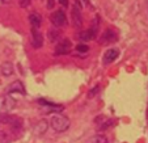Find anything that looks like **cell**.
Instances as JSON below:
<instances>
[{"instance_id": "obj_13", "label": "cell", "mask_w": 148, "mask_h": 143, "mask_svg": "<svg viewBox=\"0 0 148 143\" xmlns=\"http://www.w3.org/2000/svg\"><path fill=\"white\" fill-rule=\"evenodd\" d=\"M96 124L98 125V129L100 130H105V129H109V127L114 126L115 121L112 120V118H105L103 117V121H100L98 118H96Z\"/></svg>"}, {"instance_id": "obj_6", "label": "cell", "mask_w": 148, "mask_h": 143, "mask_svg": "<svg viewBox=\"0 0 148 143\" xmlns=\"http://www.w3.org/2000/svg\"><path fill=\"white\" fill-rule=\"evenodd\" d=\"M7 95H12V93H20V95H25V87H24V84L21 83L20 80H14L13 83H11V84L7 87L5 89Z\"/></svg>"}, {"instance_id": "obj_15", "label": "cell", "mask_w": 148, "mask_h": 143, "mask_svg": "<svg viewBox=\"0 0 148 143\" xmlns=\"http://www.w3.org/2000/svg\"><path fill=\"white\" fill-rule=\"evenodd\" d=\"M29 21H30L32 24V28H37L38 29L39 26H41V23H42V17L39 16L38 13H30L29 14Z\"/></svg>"}, {"instance_id": "obj_11", "label": "cell", "mask_w": 148, "mask_h": 143, "mask_svg": "<svg viewBox=\"0 0 148 143\" xmlns=\"http://www.w3.org/2000/svg\"><path fill=\"white\" fill-rule=\"evenodd\" d=\"M72 20L76 28L83 26V17H81V12H80V4H76L72 8Z\"/></svg>"}, {"instance_id": "obj_9", "label": "cell", "mask_w": 148, "mask_h": 143, "mask_svg": "<svg viewBox=\"0 0 148 143\" xmlns=\"http://www.w3.org/2000/svg\"><path fill=\"white\" fill-rule=\"evenodd\" d=\"M71 42L70 39H63L56 45L55 47V54L56 55H64V54H68L71 51Z\"/></svg>"}, {"instance_id": "obj_23", "label": "cell", "mask_w": 148, "mask_h": 143, "mask_svg": "<svg viewBox=\"0 0 148 143\" xmlns=\"http://www.w3.org/2000/svg\"><path fill=\"white\" fill-rule=\"evenodd\" d=\"M147 4H148V0H147Z\"/></svg>"}, {"instance_id": "obj_3", "label": "cell", "mask_w": 148, "mask_h": 143, "mask_svg": "<svg viewBox=\"0 0 148 143\" xmlns=\"http://www.w3.org/2000/svg\"><path fill=\"white\" fill-rule=\"evenodd\" d=\"M51 23L55 25V28H63V26H67L68 21H67V16H66L64 11L63 9H58L55 11L50 17Z\"/></svg>"}, {"instance_id": "obj_8", "label": "cell", "mask_w": 148, "mask_h": 143, "mask_svg": "<svg viewBox=\"0 0 148 143\" xmlns=\"http://www.w3.org/2000/svg\"><path fill=\"white\" fill-rule=\"evenodd\" d=\"M32 45L34 49H41L43 45V36L37 28H32Z\"/></svg>"}, {"instance_id": "obj_20", "label": "cell", "mask_w": 148, "mask_h": 143, "mask_svg": "<svg viewBox=\"0 0 148 143\" xmlns=\"http://www.w3.org/2000/svg\"><path fill=\"white\" fill-rule=\"evenodd\" d=\"M30 6V0H20V7L26 8V7Z\"/></svg>"}, {"instance_id": "obj_17", "label": "cell", "mask_w": 148, "mask_h": 143, "mask_svg": "<svg viewBox=\"0 0 148 143\" xmlns=\"http://www.w3.org/2000/svg\"><path fill=\"white\" fill-rule=\"evenodd\" d=\"M49 37H50V41H51V42H54V41H56V39H58L59 32L56 30V29L54 30V28L50 29V30H49Z\"/></svg>"}, {"instance_id": "obj_2", "label": "cell", "mask_w": 148, "mask_h": 143, "mask_svg": "<svg viewBox=\"0 0 148 143\" xmlns=\"http://www.w3.org/2000/svg\"><path fill=\"white\" fill-rule=\"evenodd\" d=\"M98 25H100V17L96 16V19L93 20L92 25H90V28H89V29H87V30L80 32L79 37H80L81 41H92V39H95V37L97 36Z\"/></svg>"}, {"instance_id": "obj_5", "label": "cell", "mask_w": 148, "mask_h": 143, "mask_svg": "<svg viewBox=\"0 0 148 143\" xmlns=\"http://www.w3.org/2000/svg\"><path fill=\"white\" fill-rule=\"evenodd\" d=\"M38 104L43 107V112L45 113H60L63 112V105H58V104H53L50 101H46L43 98H39Z\"/></svg>"}, {"instance_id": "obj_21", "label": "cell", "mask_w": 148, "mask_h": 143, "mask_svg": "<svg viewBox=\"0 0 148 143\" xmlns=\"http://www.w3.org/2000/svg\"><path fill=\"white\" fill-rule=\"evenodd\" d=\"M59 3H60V6L64 7V8L68 7V0H59Z\"/></svg>"}, {"instance_id": "obj_4", "label": "cell", "mask_w": 148, "mask_h": 143, "mask_svg": "<svg viewBox=\"0 0 148 143\" xmlns=\"http://www.w3.org/2000/svg\"><path fill=\"white\" fill-rule=\"evenodd\" d=\"M16 108V100L11 95H5L0 97V112L8 113L9 110Z\"/></svg>"}, {"instance_id": "obj_7", "label": "cell", "mask_w": 148, "mask_h": 143, "mask_svg": "<svg viewBox=\"0 0 148 143\" xmlns=\"http://www.w3.org/2000/svg\"><path fill=\"white\" fill-rule=\"evenodd\" d=\"M117 39H118L117 33H115L114 30H112V29H106V30L102 33V36H101L100 43H102V45H109V43L115 42Z\"/></svg>"}, {"instance_id": "obj_10", "label": "cell", "mask_w": 148, "mask_h": 143, "mask_svg": "<svg viewBox=\"0 0 148 143\" xmlns=\"http://www.w3.org/2000/svg\"><path fill=\"white\" fill-rule=\"evenodd\" d=\"M118 55H119V50L118 49H109V50H106L105 54H103L102 63L103 65H110V63H113L118 58Z\"/></svg>"}, {"instance_id": "obj_22", "label": "cell", "mask_w": 148, "mask_h": 143, "mask_svg": "<svg viewBox=\"0 0 148 143\" xmlns=\"http://www.w3.org/2000/svg\"><path fill=\"white\" fill-rule=\"evenodd\" d=\"M53 7H54V0H49V1H47V8L51 9Z\"/></svg>"}, {"instance_id": "obj_18", "label": "cell", "mask_w": 148, "mask_h": 143, "mask_svg": "<svg viewBox=\"0 0 148 143\" xmlns=\"http://www.w3.org/2000/svg\"><path fill=\"white\" fill-rule=\"evenodd\" d=\"M76 51H77V53H88V51H89V46L84 45V43H80V45L76 46Z\"/></svg>"}, {"instance_id": "obj_19", "label": "cell", "mask_w": 148, "mask_h": 143, "mask_svg": "<svg viewBox=\"0 0 148 143\" xmlns=\"http://www.w3.org/2000/svg\"><path fill=\"white\" fill-rule=\"evenodd\" d=\"M100 92V87H98V85H96V87H93L92 89L89 91V93H88V97L89 98H92V97H95L96 95H97V93Z\"/></svg>"}, {"instance_id": "obj_16", "label": "cell", "mask_w": 148, "mask_h": 143, "mask_svg": "<svg viewBox=\"0 0 148 143\" xmlns=\"http://www.w3.org/2000/svg\"><path fill=\"white\" fill-rule=\"evenodd\" d=\"M85 143H108V138L102 134H96L93 137L88 138Z\"/></svg>"}, {"instance_id": "obj_1", "label": "cell", "mask_w": 148, "mask_h": 143, "mask_svg": "<svg viewBox=\"0 0 148 143\" xmlns=\"http://www.w3.org/2000/svg\"><path fill=\"white\" fill-rule=\"evenodd\" d=\"M50 125L54 129V131L56 133H64L70 129L71 126V121L68 117H64V116L56 114L53 116V118L50 120Z\"/></svg>"}, {"instance_id": "obj_12", "label": "cell", "mask_w": 148, "mask_h": 143, "mask_svg": "<svg viewBox=\"0 0 148 143\" xmlns=\"http://www.w3.org/2000/svg\"><path fill=\"white\" fill-rule=\"evenodd\" d=\"M47 127H49V122L46 120H41V121H38V124L34 126V129H33V133L36 135H43L46 131H47Z\"/></svg>"}, {"instance_id": "obj_14", "label": "cell", "mask_w": 148, "mask_h": 143, "mask_svg": "<svg viewBox=\"0 0 148 143\" xmlns=\"http://www.w3.org/2000/svg\"><path fill=\"white\" fill-rule=\"evenodd\" d=\"M0 71H1V74H3L4 76H11L12 74H13V65H12L11 62H4L1 63V66H0Z\"/></svg>"}]
</instances>
